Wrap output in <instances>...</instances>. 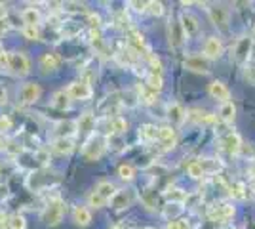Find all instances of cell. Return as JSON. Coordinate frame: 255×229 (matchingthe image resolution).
Returning <instances> with one entry per match:
<instances>
[{
	"instance_id": "cell-1",
	"label": "cell",
	"mask_w": 255,
	"mask_h": 229,
	"mask_svg": "<svg viewBox=\"0 0 255 229\" xmlns=\"http://www.w3.org/2000/svg\"><path fill=\"white\" fill-rule=\"evenodd\" d=\"M115 195H117V187L113 186L111 182L103 180V182H99V184L94 187V191L88 197V203H90L92 208H103L107 203L113 201Z\"/></svg>"
},
{
	"instance_id": "cell-2",
	"label": "cell",
	"mask_w": 255,
	"mask_h": 229,
	"mask_svg": "<svg viewBox=\"0 0 255 229\" xmlns=\"http://www.w3.org/2000/svg\"><path fill=\"white\" fill-rule=\"evenodd\" d=\"M6 65L13 75L25 76L31 73V59L25 52H10L6 54Z\"/></svg>"
},
{
	"instance_id": "cell-3",
	"label": "cell",
	"mask_w": 255,
	"mask_h": 229,
	"mask_svg": "<svg viewBox=\"0 0 255 229\" xmlns=\"http://www.w3.org/2000/svg\"><path fill=\"white\" fill-rule=\"evenodd\" d=\"M63 216H65V203L61 199H52V201L46 205V208H44L42 220L46 226L53 228V226H59V224H61Z\"/></svg>"
},
{
	"instance_id": "cell-4",
	"label": "cell",
	"mask_w": 255,
	"mask_h": 229,
	"mask_svg": "<svg viewBox=\"0 0 255 229\" xmlns=\"http://www.w3.org/2000/svg\"><path fill=\"white\" fill-rule=\"evenodd\" d=\"M65 94H67V98L71 99V101H86V99L92 98L94 90L90 86V82H86V80H75V82L69 84V88L65 90Z\"/></svg>"
},
{
	"instance_id": "cell-5",
	"label": "cell",
	"mask_w": 255,
	"mask_h": 229,
	"mask_svg": "<svg viewBox=\"0 0 255 229\" xmlns=\"http://www.w3.org/2000/svg\"><path fill=\"white\" fill-rule=\"evenodd\" d=\"M105 151V138L101 136H92L88 142H86L84 149H82V155L88 163H94V161H99L101 155Z\"/></svg>"
},
{
	"instance_id": "cell-6",
	"label": "cell",
	"mask_w": 255,
	"mask_h": 229,
	"mask_svg": "<svg viewBox=\"0 0 255 229\" xmlns=\"http://www.w3.org/2000/svg\"><path fill=\"white\" fill-rule=\"evenodd\" d=\"M208 13H210V19L215 27L219 29H227L229 27V19H231V11L229 8H225L223 4H213L208 8Z\"/></svg>"
},
{
	"instance_id": "cell-7",
	"label": "cell",
	"mask_w": 255,
	"mask_h": 229,
	"mask_svg": "<svg viewBox=\"0 0 255 229\" xmlns=\"http://www.w3.org/2000/svg\"><path fill=\"white\" fill-rule=\"evenodd\" d=\"M40 96H42V88H40V84H36V82H27V84H23L21 94H19L21 103H25V105L36 103V101L40 99Z\"/></svg>"
},
{
	"instance_id": "cell-8",
	"label": "cell",
	"mask_w": 255,
	"mask_h": 229,
	"mask_svg": "<svg viewBox=\"0 0 255 229\" xmlns=\"http://www.w3.org/2000/svg\"><path fill=\"white\" fill-rule=\"evenodd\" d=\"M223 55V42L219 36H208L204 42V57L206 59H217Z\"/></svg>"
},
{
	"instance_id": "cell-9",
	"label": "cell",
	"mask_w": 255,
	"mask_h": 229,
	"mask_svg": "<svg viewBox=\"0 0 255 229\" xmlns=\"http://www.w3.org/2000/svg\"><path fill=\"white\" fill-rule=\"evenodd\" d=\"M181 31L185 36H194V34L200 31V25H198V19L189 13V11H183L181 13V23H179Z\"/></svg>"
},
{
	"instance_id": "cell-10",
	"label": "cell",
	"mask_w": 255,
	"mask_h": 229,
	"mask_svg": "<svg viewBox=\"0 0 255 229\" xmlns=\"http://www.w3.org/2000/svg\"><path fill=\"white\" fill-rule=\"evenodd\" d=\"M59 65H61V57L57 54H53V52H46V54H42L40 59H38V67H40V71H42L44 75L53 73Z\"/></svg>"
},
{
	"instance_id": "cell-11",
	"label": "cell",
	"mask_w": 255,
	"mask_h": 229,
	"mask_svg": "<svg viewBox=\"0 0 255 229\" xmlns=\"http://www.w3.org/2000/svg\"><path fill=\"white\" fill-rule=\"evenodd\" d=\"M183 65L187 67L189 71H192V73H202V75H206V73L210 71L208 59H206L204 55H191V57H185Z\"/></svg>"
},
{
	"instance_id": "cell-12",
	"label": "cell",
	"mask_w": 255,
	"mask_h": 229,
	"mask_svg": "<svg viewBox=\"0 0 255 229\" xmlns=\"http://www.w3.org/2000/svg\"><path fill=\"white\" fill-rule=\"evenodd\" d=\"M221 145H223V149L229 155H238L240 149H242V140H240V136L236 132H229L221 140Z\"/></svg>"
},
{
	"instance_id": "cell-13",
	"label": "cell",
	"mask_w": 255,
	"mask_h": 229,
	"mask_svg": "<svg viewBox=\"0 0 255 229\" xmlns=\"http://www.w3.org/2000/svg\"><path fill=\"white\" fill-rule=\"evenodd\" d=\"M208 92H210V96L215 99H219V101H229V98H231V90L227 88V84L225 82H221V80H213L212 84L208 86Z\"/></svg>"
},
{
	"instance_id": "cell-14",
	"label": "cell",
	"mask_w": 255,
	"mask_h": 229,
	"mask_svg": "<svg viewBox=\"0 0 255 229\" xmlns=\"http://www.w3.org/2000/svg\"><path fill=\"white\" fill-rule=\"evenodd\" d=\"M158 142L162 143L164 149H173L175 143H177L175 130L171 126H162V128H158Z\"/></svg>"
},
{
	"instance_id": "cell-15",
	"label": "cell",
	"mask_w": 255,
	"mask_h": 229,
	"mask_svg": "<svg viewBox=\"0 0 255 229\" xmlns=\"http://www.w3.org/2000/svg\"><path fill=\"white\" fill-rule=\"evenodd\" d=\"M234 216V207L233 205H219V207L210 212V218L213 222H227Z\"/></svg>"
},
{
	"instance_id": "cell-16",
	"label": "cell",
	"mask_w": 255,
	"mask_h": 229,
	"mask_svg": "<svg viewBox=\"0 0 255 229\" xmlns=\"http://www.w3.org/2000/svg\"><path fill=\"white\" fill-rule=\"evenodd\" d=\"M94 126H96V117L90 111H86L84 115H80V119L76 120V130L84 132V134H90L94 130Z\"/></svg>"
},
{
	"instance_id": "cell-17",
	"label": "cell",
	"mask_w": 255,
	"mask_h": 229,
	"mask_svg": "<svg viewBox=\"0 0 255 229\" xmlns=\"http://www.w3.org/2000/svg\"><path fill=\"white\" fill-rule=\"evenodd\" d=\"M189 117L194 122H198V124H215L217 122V117L213 113H208V111H202V109H192L189 113Z\"/></svg>"
},
{
	"instance_id": "cell-18",
	"label": "cell",
	"mask_w": 255,
	"mask_h": 229,
	"mask_svg": "<svg viewBox=\"0 0 255 229\" xmlns=\"http://www.w3.org/2000/svg\"><path fill=\"white\" fill-rule=\"evenodd\" d=\"M52 149L55 153H59V155H69L75 149V142H73V138H57L52 143Z\"/></svg>"
},
{
	"instance_id": "cell-19",
	"label": "cell",
	"mask_w": 255,
	"mask_h": 229,
	"mask_svg": "<svg viewBox=\"0 0 255 229\" xmlns=\"http://www.w3.org/2000/svg\"><path fill=\"white\" fill-rule=\"evenodd\" d=\"M168 119H170L173 124H181L183 120L187 119V111L183 109L179 103L173 101V103L168 105Z\"/></svg>"
},
{
	"instance_id": "cell-20",
	"label": "cell",
	"mask_w": 255,
	"mask_h": 229,
	"mask_svg": "<svg viewBox=\"0 0 255 229\" xmlns=\"http://www.w3.org/2000/svg\"><path fill=\"white\" fill-rule=\"evenodd\" d=\"M73 220H75L76 226L86 228V226H90V222H92V212L86 207H76L75 212H73Z\"/></svg>"
},
{
	"instance_id": "cell-21",
	"label": "cell",
	"mask_w": 255,
	"mask_h": 229,
	"mask_svg": "<svg viewBox=\"0 0 255 229\" xmlns=\"http://www.w3.org/2000/svg\"><path fill=\"white\" fill-rule=\"evenodd\" d=\"M21 17H23V23L27 25V27H38L40 25V11L36 10V8H25L21 11Z\"/></svg>"
},
{
	"instance_id": "cell-22",
	"label": "cell",
	"mask_w": 255,
	"mask_h": 229,
	"mask_svg": "<svg viewBox=\"0 0 255 229\" xmlns=\"http://www.w3.org/2000/svg\"><path fill=\"white\" fill-rule=\"evenodd\" d=\"M137 136L141 142H154V140H158V128L152 124H143V126H139Z\"/></svg>"
},
{
	"instance_id": "cell-23",
	"label": "cell",
	"mask_w": 255,
	"mask_h": 229,
	"mask_svg": "<svg viewBox=\"0 0 255 229\" xmlns=\"http://www.w3.org/2000/svg\"><path fill=\"white\" fill-rule=\"evenodd\" d=\"M250 48H252V38H240L236 48H234V55L238 61H246L250 55Z\"/></svg>"
},
{
	"instance_id": "cell-24",
	"label": "cell",
	"mask_w": 255,
	"mask_h": 229,
	"mask_svg": "<svg viewBox=\"0 0 255 229\" xmlns=\"http://www.w3.org/2000/svg\"><path fill=\"white\" fill-rule=\"evenodd\" d=\"M107 128L111 134H124L128 130V122L122 117H111L107 122Z\"/></svg>"
},
{
	"instance_id": "cell-25",
	"label": "cell",
	"mask_w": 255,
	"mask_h": 229,
	"mask_svg": "<svg viewBox=\"0 0 255 229\" xmlns=\"http://www.w3.org/2000/svg\"><path fill=\"white\" fill-rule=\"evenodd\" d=\"M219 117L225 120V122H233L236 119V107H234L233 101H225L219 109Z\"/></svg>"
},
{
	"instance_id": "cell-26",
	"label": "cell",
	"mask_w": 255,
	"mask_h": 229,
	"mask_svg": "<svg viewBox=\"0 0 255 229\" xmlns=\"http://www.w3.org/2000/svg\"><path fill=\"white\" fill-rule=\"evenodd\" d=\"M204 164L200 161H192V163L187 164V174L191 176L192 180H198V178H202L204 176Z\"/></svg>"
},
{
	"instance_id": "cell-27",
	"label": "cell",
	"mask_w": 255,
	"mask_h": 229,
	"mask_svg": "<svg viewBox=\"0 0 255 229\" xmlns=\"http://www.w3.org/2000/svg\"><path fill=\"white\" fill-rule=\"evenodd\" d=\"M147 88L158 94L160 90L164 88V78H162V75H154V73H150L149 78H147Z\"/></svg>"
},
{
	"instance_id": "cell-28",
	"label": "cell",
	"mask_w": 255,
	"mask_h": 229,
	"mask_svg": "<svg viewBox=\"0 0 255 229\" xmlns=\"http://www.w3.org/2000/svg\"><path fill=\"white\" fill-rule=\"evenodd\" d=\"M118 176H120V180H124V182H131V180L135 178V168H133L131 164H120V166H118Z\"/></svg>"
},
{
	"instance_id": "cell-29",
	"label": "cell",
	"mask_w": 255,
	"mask_h": 229,
	"mask_svg": "<svg viewBox=\"0 0 255 229\" xmlns=\"http://www.w3.org/2000/svg\"><path fill=\"white\" fill-rule=\"evenodd\" d=\"M129 203H131V199H129V193H126V191H117V195L113 197V207L115 208H124Z\"/></svg>"
},
{
	"instance_id": "cell-30",
	"label": "cell",
	"mask_w": 255,
	"mask_h": 229,
	"mask_svg": "<svg viewBox=\"0 0 255 229\" xmlns=\"http://www.w3.org/2000/svg\"><path fill=\"white\" fill-rule=\"evenodd\" d=\"M69 101H71V99L67 98V94H65V90H63V92H57V94L53 96L52 105L55 109H65V107H69Z\"/></svg>"
},
{
	"instance_id": "cell-31",
	"label": "cell",
	"mask_w": 255,
	"mask_h": 229,
	"mask_svg": "<svg viewBox=\"0 0 255 229\" xmlns=\"http://www.w3.org/2000/svg\"><path fill=\"white\" fill-rule=\"evenodd\" d=\"M8 226H10V229H25L27 222H25L21 214H13L11 218H8Z\"/></svg>"
},
{
	"instance_id": "cell-32",
	"label": "cell",
	"mask_w": 255,
	"mask_h": 229,
	"mask_svg": "<svg viewBox=\"0 0 255 229\" xmlns=\"http://www.w3.org/2000/svg\"><path fill=\"white\" fill-rule=\"evenodd\" d=\"M23 36L27 40H38L40 38V29L38 27H27V25H23Z\"/></svg>"
},
{
	"instance_id": "cell-33",
	"label": "cell",
	"mask_w": 255,
	"mask_h": 229,
	"mask_svg": "<svg viewBox=\"0 0 255 229\" xmlns=\"http://www.w3.org/2000/svg\"><path fill=\"white\" fill-rule=\"evenodd\" d=\"M147 11H150L152 15L160 17L164 13V4L162 2H147Z\"/></svg>"
},
{
	"instance_id": "cell-34",
	"label": "cell",
	"mask_w": 255,
	"mask_h": 229,
	"mask_svg": "<svg viewBox=\"0 0 255 229\" xmlns=\"http://www.w3.org/2000/svg\"><path fill=\"white\" fill-rule=\"evenodd\" d=\"M149 63L150 67H152V71L150 73H154V75H162V61H160V57H156V55H149Z\"/></svg>"
},
{
	"instance_id": "cell-35",
	"label": "cell",
	"mask_w": 255,
	"mask_h": 229,
	"mask_svg": "<svg viewBox=\"0 0 255 229\" xmlns=\"http://www.w3.org/2000/svg\"><path fill=\"white\" fill-rule=\"evenodd\" d=\"M168 229H191L187 220H171L168 224Z\"/></svg>"
},
{
	"instance_id": "cell-36",
	"label": "cell",
	"mask_w": 255,
	"mask_h": 229,
	"mask_svg": "<svg viewBox=\"0 0 255 229\" xmlns=\"http://www.w3.org/2000/svg\"><path fill=\"white\" fill-rule=\"evenodd\" d=\"M231 193H233V197H236V199H244V186H242V184H233Z\"/></svg>"
},
{
	"instance_id": "cell-37",
	"label": "cell",
	"mask_w": 255,
	"mask_h": 229,
	"mask_svg": "<svg viewBox=\"0 0 255 229\" xmlns=\"http://www.w3.org/2000/svg\"><path fill=\"white\" fill-rule=\"evenodd\" d=\"M88 19H90V25H92V27H96L97 31H99V27H101V19H99V15H97V13H88Z\"/></svg>"
},
{
	"instance_id": "cell-38",
	"label": "cell",
	"mask_w": 255,
	"mask_h": 229,
	"mask_svg": "<svg viewBox=\"0 0 255 229\" xmlns=\"http://www.w3.org/2000/svg\"><path fill=\"white\" fill-rule=\"evenodd\" d=\"M129 6H133L137 11H147V2H129Z\"/></svg>"
},
{
	"instance_id": "cell-39",
	"label": "cell",
	"mask_w": 255,
	"mask_h": 229,
	"mask_svg": "<svg viewBox=\"0 0 255 229\" xmlns=\"http://www.w3.org/2000/svg\"><path fill=\"white\" fill-rule=\"evenodd\" d=\"M246 76H248V80L255 84V65L254 67H248V71H246Z\"/></svg>"
},
{
	"instance_id": "cell-40",
	"label": "cell",
	"mask_w": 255,
	"mask_h": 229,
	"mask_svg": "<svg viewBox=\"0 0 255 229\" xmlns=\"http://www.w3.org/2000/svg\"><path fill=\"white\" fill-rule=\"evenodd\" d=\"M8 29H10V23H8V19H6V17H4V19H0V34H4Z\"/></svg>"
},
{
	"instance_id": "cell-41",
	"label": "cell",
	"mask_w": 255,
	"mask_h": 229,
	"mask_svg": "<svg viewBox=\"0 0 255 229\" xmlns=\"http://www.w3.org/2000/svg\"><path fill=\"white\" fill-rule=\"evenodd\" d=\"M6 98H8V94H6V88L0 84V103H6Z\"/></svg>"
},
{
	"instance_id": "cell-42",
	"label": "cell",
	"mask_w": 255,
	"mask_h": 229,
	"mask_svg": "<svg viewBox=\"0 0 255 229\" xmlns=\"http://www.w3.org/2000/svg\"><path fill=\"white\" fill-rule=\"evenodd\" d=\"M6 17V6L0 2V19H4Z\"/></svg>"
},
{
	"instance_id": "cell-43",
	"label": "cell",
	"mask_w": 255,
	"mask_h": 229,
	"mask_svg": "<svg viewBox=\"0 0 255 229\" xmlns=\"http://www.w3.org/2000/svg\"><path fill=\"white\" fill-rule=\"evenodd\" d=\"M4 149H6V140L0 136V151H4Z\"/></svg>"
},
{
	"instance_id": "cell-44",
	"label": "cell",
	"mask_w": 255,
	"mask_h": 229,
	"mask_svg": "<svg viewBox=\"0 0 255 229\" xmlns=\"http://www.w3.org/2000/svg\"><path fill=\"white\" fill-rule=\"evenodd\" d=\"M111 229H124V228H122L120 224H117V226H113V228H111Z\"/></svg>"
},
{
	"instance_id": "cell-45",
	"label": "cell",
	"mask_w": 255,
	"mask_h": 229,
	"mask_svg": "<svg viewBox=\"0 0 255 229\" xmlns=\"http://www.w3.org/2000/svg\"><path fill=\"white\" fill-rule=\"evenodd\" d=\"M4 54V50H2V44H0V55Z\"/></svg>"
},
{
	"instance_id": "cell-46",
	"label": "cell",
	"mask_w": 255,
	"mask_h": 229,
	"mask_svg": "<svg viewBox=\"0 0 255 229\" xmlns=\"http://www.w3.org/2000/svg\"><path fill=\"white\" fill-rule=\"evenodd\" d=\"M252 40L255 42V31H254V34H252Z\"/></svg>"
},
{
	"instance_id": "cell-47",
	"label": "cell",
	"mask_w": 255,
	"mask_h": 229,
	"mask_svg": "<svg viewBox=\"0 0 255 229\" xmlns=\"http://www.w3.org/2000/svg\"><path fill=\"white\" fill-rule=\"evenodd\" d=\"M225 229H234V228H233V226H229V228H225Z\"/></svg>"
},
{
	"instance_id": "cell-48",
	"label": "cell",
	"mask_w": 255,
	"mask_h": 229,
	"mask_svg": "<svg viewBox=\"0 0 255 229\" xmlns=\"http://www.w3.org/2000/svg\"><path fill=\"white\" fill-rule=\"evenodd\" d=\"M252 189H254V191H255V184H254V187H252Z\"/></svg>"
},
{
	"instance_id": "cell-49",
	"label": "cell",
	"mask_w": 255,
	"mask_h": 229,
	"mask_svg": "<svg viewBox=\"0 0 255 229\" xmlns=\"http://www.w3.org/2000/svg\"><path fill=\"white\" fill-rule=\"evenodd\" d=\"M145 229H152V228H145Z\"/></svg>"
}]
</instances>
